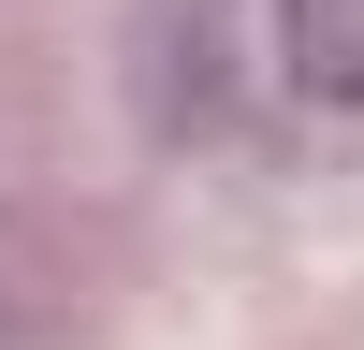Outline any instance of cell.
<instances>
[{"label":"cell","mask_w":364,"mask_h":350,"mask_svg":"<svg viewBox=\"0 0 364 350\" xmlns=\"http://www.w3.org/2000/svg\"><path fill=\"white\" fill-rule=\"evenodd\" d=\"M277 58L306 102H364V0H277Z\"/></svg>","instance_id":"1"}]
</instances>
